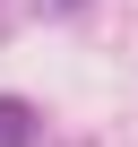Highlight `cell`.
Instances as JSON below:
<instances>
[{
    "instance_id": "7a4b0ae2",
    "label": "cell",
    "mask_w": 138,
    "mask_h": 147,
    "mask_svg": "<svg viewBox=\"0 0 138 147\" xmlns=\"http://www.w3.org/2000/svg\"><path fill=\"white\" fill-rule=\"evenodd\" d=\"M52 9H78V0H52Z\"/></svg>"
},
{
    "instance_id": "6da1fadb",
    "label": "cell",
    "mask_w": 138,
    "mask_h": 147,
    "mask_svg": "<svg viewBox=\"0 0 138 147\" xmlns=\"http://www.w3.org/2000/svg\"><path fill=\"white\" fill-rule=\"evenodd\" d=\"M35 138H43L35 104H17V95H0V147H35Z\"/></svg>"
}]
</instances>
